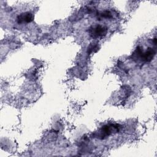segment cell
I'll use <instances>...</instances> for the list:
<instances>
[{
    "label": "cell",
    "instance_id": "6da1fadb",
    "mask_svg": "<svg viewBox=\"0 0 157 157\" xmlns=\"http://www.w3.org/2000/svg\"><path fill=\"white\" fill-rule=\"evenodd\" d=\"M120 127L118 124H106L101 128V129L98 132V138L104 139L107 136H109L112 133H115L119 131Z\"/></svg>",
    "mask_w": 157,
    "mask_h": 157
},
{
    "label": "cell",
    "instance_id": "7a4b0ae2",
    "mask_svg": "<svg viewBox=\"0 0 157 157\" xmlns=\"http://www.w3.org/2000/svg\"><path fill=\"white\" fill-rule=\"evenodd\" d=\"M90 36L93 38H99L105 36L107 32V28L101 25L91 26L88 30Z\"/></svg>",
    "mask_w": 157,
    "mask_h": 157
},
{
    "label": "cell",
    "instance_id": "3957f363",
    "mask_svg": "<svg viewBox=\"0 0 157 157\" xmlns=\"http://www.w3.org/2000/svg\"><path fill=\"white\" fill-rule=\"evenodd\" d=\"M155 55V51L153 48H148L147 50H146L144 52H143V50H142L139 53L137 58L140 59L142 61L145 62H150L153 59Z\"/></svg>",
    "mask_w": 157,
    "mask_h": 157
},
{
    "label": "cell",
    "instance_id": "277c9868",
    "mask_svg": "<svg viewBox=\"0 0 157 157\" xmlns=\"http://www.w3.org/2000/svg\"><path fill=\"white\" fill-rule=\"evenodd\" d=\"M33 16L30 12H25L20 14L17 17V21L18 23H29L33 21Z\"/></svg>",
    "mask_w": 157,
    "mask_h": 157
},
{
    "label": "cell",
    "instance_id": "5b68a950",
    "mask_svg": "<svg viewBox=\"0 0 157 157\" xmlns=\"http://www.w3.org/2000/svg\"><path fill=\"white\" fill-rule=\"evenodd\" d=\"M102 18H113L112 13L109 10H105L100 15Z\"/></svg>",
    "mask_w": 157,
    "mask_h": 157
},
{
    "label": "cell",
    "instance_id": "8992f818",
    "mask_svg": "<svg viewBox=\"0 0 157 157\" xmlns=\"http://www.w3.org/2000/svg\"><path fill=\"white\" fill-rule=\"evenodd\" d=\"M153 42H154L155 45H156V37H155V38H154V39H153Z\"/></svg>",
    "mask_w": 157,
    "mask_h": 157
}]
</instances>
